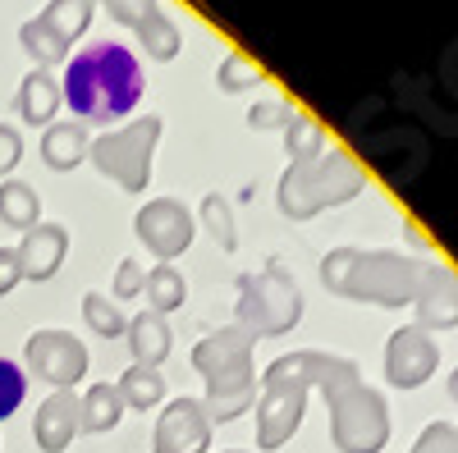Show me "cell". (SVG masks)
Returning a JSON list of instances; mask_svg holds the SVG:
<instances>
[{
    "label": "cell",
    "mask_w": 458,
    "mask_h": 453,
    "mask_svg": "<svg viewBox=\"0 0 458 453\" xmlns=\"http://www.w3.org/2000/svg\"><path fill=\"white\" fill-rule=\"evenodd\" d=\"M271 366L302 381L308 390L326 394L330 440L339 453H380L390 444V407L380 398V390L362 381L358 362L339 357V353H321V348H302V353L276 357Z\"/></svg>",
    "instance_id": "cell-1"
},
{
    "label": "cell",
    "mask_w": 458,
    "mask_h": 453,
    "mask_svg": "<svg viewBox=\"0 0 458 453\" xmlns=\"http://www.w3.org/2000/svg\"><path fill=\"white\" fill-rule=\"evenodd\" d=\"M60 96L79 124H114L142 101V64L124 42H92L69 60Z\"/></svg>",
    "instance_id": "cell-2"
},
{
    "label": "cell",
    "mask_w": 458,
    "mask_h": 453,
    "mask_svg": "<svg viewBox=\"0 0 458 453\" xmlns=\"http://www.w3.org/2000/svg\"><path fill=\"white\" fill-rule=\"evenodd\" d=\"M431 261H417L390 247H330L321 256V284L339 298L353 302H376V307H412L417 293H422Z\"/></svg>",
    "instance_id": "cell-3"
},
{
    "label": "cell",
    "mask_w": 458,
    "mask_h": 453,
    "mask_svg": "<svg viewBox=\"0 0 458 453\" xmlns=\"http://www.w3.org/2000/svg\"><path fill=\"white\" fill-rule=\"evenodd\" d=\"M193 371L207 381V417L216 422H234L257 403V371H252V339L239 325H225L207 334L193 348Z\"/></svg>",
    "instance_id": "cell-4"
},
{
    "label": "cell",
    "mask_w": 458,
    "mask_h": 453,
    "mask_svg": "<svg viewBox=\"0 0 458 453\" xmlns=\"http://www.w3.org/2000/svg\"><path fill=\"white\" fill-rule=\"evenodd\" d=\"M367 188V174L362 165L349 156L344 147H326L317 161H302V165H289L280 174V188H276V202L289 220H312L330 206H344L353 202Z\"/></svg>",
    "instance_id": "cell-5"
},
{
    "label": "cell",
    "mask_w": 458,
    "mask_h": 453,
    "mask_svg": "<svg viewBox=\"0 0 458 453\" xmlns=\"http://www.w3.org/2000/svg\"><path fill=\"white\" fill-rule=\"evenodd\" d=\"M302 321V289L284 266H266L261 275H243L239 280V307H234V325L252 339H276L289 334Z\"/></svg>",
    "instance_id": "cell-6"
},
{
    "label": "cell",
    "mask_w": 458,
    "mask_h": 453,
    "mask_svg": "<svg viewBox=\"0 0 458 453\" xmlns=\"http://www.w3.org/2000/svg\"><path fill=\"white\" fill-rule=\"evenodd\" d=\"M157 138H161V115H142L114 133H101L92 147H88V161L124 188V193H142L151 183V151H157Z\"/></svg>",
    "instance_id": "cell-7"
},
{
    "label": "cell",
    "mask_w": 458,
    "mask_h": 453,
    "mask_svg": "<svg viewBox=\"0 0 458 453\" xmlns=\"http://www.w3.org/2000/svg\"><path fill=\"white\" fill-rule=\"evenodd\" d=\"M88 23H92V0H51L42 14L19 28V46L32 55L37 69L64 64L73 51V37H83Z\"/></svg>",
    "instance_id": "cell-8"
},
{
    "label": "cell",
    "mask_w": 458,
    "mask_h": 453,
    "mask_svg": "<svg viewBox=\"0 0 458 453\" xmlns=\"http://www.w3.org/2000/svg\"><path fill=\"white\" fill-rule=\"evenodd\" d=\"M257 449H284L293 440V431L302 426V412H308V385L293 381V375L266 366L261 371V394H257Z\"/></svg>",
    "instance_id": "cell-9"
},
{
    "label": "cell",
    "mask_w": 458,
    "mask_h": 453,
    "mask_svg": "<svg viewBox=\"0 0 458 453\" xmlns=\"http://www.w3.org/2000/svg\"><path fill=\"white\" fill-rule=\"evenodd\" d=\"M23 357H28V371L37 381H47L55 390H73L88 375V348H83V339L69 334V330H37L28 339Z\"/></svg>",
    "instance_id": "cell-10"
},
{
    "label": "cell",
    "mask_w": 458,
    "mask_h": 453,
    "mask_svg": "<svg viewBox=\"0 0 458 453\" xmlns=\"http://www.w3.org/2000/svg\"><path fill=\"white\" fill-rule=\"evenodd\" d=\"M133 230H138V239L147 243V252L157 256V261H174L179 252H188V243H193L198 220L188 215L183 202H174V197H157V202H147V206L138 211Z\"/></svg>",
    "instance_id": "cell-11"
},
{
    "label": "cell",
    "mask_w": 458,
    "mask_h": 453,
    "mask_svg": "<svg viewBox=\"0 0 458 453\" xmlns=\"http://www.w3.org/2000/svg\"><path fill=\"white\" fill-rule=\"evenodd\" d=\"M436 366H440V348H436V339L427 330L403 325V330L390 334V344H386V381L394 390L427 385L436 375Z\"/></svg>",
    "instance_id": "cell-12"
},
{
    "label": "cell",
    "mask_w": 458,
    "mask_h": 453,
    "mask_svg": "<svg viewBox=\"0 0 458 453\" xmlns=\"http://www.w3.org/2000/svg\"><path fill=\"white\" fill-rule=\"evenodd\" d=\"M211 449V417L202 398H174L161 407L151 453H207Z\"/></svg>",
    "instance_id": "cell-13"
},
{
    "label": "cell",
    "mask_w": 458,
    "mask_h": 453,
    "mask_svg": "<svg viewBox=\"0 0 458 453\" xmlns=\"http://www.w3.org/2000/svg\"><path fill=\"white\" fill-rule=\"evenodd\" d=\"M101 5H106V14L114 23H124V28L138 32V42H142V51L151 60H174L179 55V46H183L179 28L161 14L157 0H101Z\"/></svg>",
    "instance_id": "cell-14"
},
{
    "label": "cell",
    "mask_w": 458,
    "mask_h": 453,
    "mask_svg": "<svg viewBox=\"0 0 458 453\" xmlns=\"http://www.w3.org/2000/svg\"><path fill=\"white\" fill-rule=\"evenodd\" d=\"M79 431H83V407L73 390H55L32 417V440L42 453H64Z\"/></svg>",
    "instance_id": "cell-15"
},
{
    "label": "cell",
    "mask_w": 458,
    "mask_h": 453,
    "mask_svg": "<svg viewBox=\"0 0 458 453\" xmlns=\"http://www.w3.org/2000/svg\"><path fill=\"white\" fill-rule=\"evenodd\" d=\"M417 312V330H454L458 325V275L440 261L427 266V280H422V293L412 302Z\"/></svg>",
    "instance_id": "cell-16"
},
{
    "label": "cell",
    "mask_w": 458,
    "mask_h": 453,
    "mask_svg": "<svg viewBox=\"0 0 458 453\" xmlns=\"http://www.w3.org/2000/svg\"><path fill=\"white\" fill-rule=\"evenodd\" d=\"M14 252H19L23 280H51L60 271L64 252H69V230L64 224H32Z\"/></svg>",
    "instance_id": "cell-17"
},
{
    "label": "cell",
    "mask_w": 458,
    "mask_h": 453,
    "mask_svg": "<svg viewBox=\"0 0 458 453\" xmlns=\"http://www.w3.org/2000/svg\"><path fill=\"white\" fill-rule=\"evenodd\" d=\"M124 339H129L133 366H151V371H157V366L170 357V325H165V316H157V312L133 316L129 330H124Z\"/></svg>",
    "instance_id": "cell-18"
},
{
    "label": "cell",
    "mask_w": 458,
    "mask_h": 453,
    "mask_svg": "<svg viewBox=\"0 0 458 453\" xmlns=\"http://www.w3.org/2000/svg\"><path fill=\"white\" fill-rule=\"evenodd\" d=\"M88 147H92V138H88V129L79 120L47 124V133H42V161L51 170H73L79 161H88Z\"/></svg>",
    "instance_id": "cell-19"
},
{
    "label": "cell",
    "mask_w": 458,
    "mask_h": 453,
    "mask_svg": "<svg viewBox=\"0 0 458 453\" xmlns=\"http://www.w3.org/2000/svg\"><path fill=\"white\" fill-rule=\"evenodd\" d=\"M60 83L51 79L47 69H32L28 79H23V88H19V115H23V124H51L55 120V110H60Z\"/></svg>",
    "instance_id": "cell-20"
},
{
    "label": "cell",
    "mask_w": 458,
    "mask_h": 453,
    "mask_svg": "<svg viewBox=\"0 0 458 453\" xmlns=\"http://www.w3.org/2000/svg\"><path fill=\"white\" fill-rule=\"evenodd\" d=\"M0 224L28 234L32 224H42V202H37V188L23 179H5L0 183Z\"/></svg>",
    "instance_id": "cell-21"
},
{
    "label": "cell",
    "mask_w": 458,
    "mask_h": 453,
    "mask_svg": "<svg viewBox=\"0 0 458 453\" xmlns=\"http://www.w3.org/2000/svg\"><path fill=\"white\" fill-rule=\"evenodd\" d=\"M79 407H83V431L88 435H106V431H114L120 426V417H124V398H120V390H114L110 381L106 385H92L83 398H79Z\"/></svg>",
    "instance_id": "cell-22"
},
{
    "label": "cell",
    "mask_w": 458,
    "mask_h": 453,
    "mask_svg": "<svg viewBox=\"0 0 458 453\" xmlns=\"http://www.w3.org/2000/svg\"><path fill=\"white\" fill-rule=\"evenodd\" d=\"M142 293H147V312L170 316V312H179V307H183L188 284H183V275L170 266V261H161L157 271H147V284H142Z\"/></svg>",
    "instance_id": "cell-23"
},
{
    "label": "cell",
    "mask_w": 458,
    "mask_h": 453,
    "mask_svg": "<svg viewBox=\"0 0 458 453\" xmlns=\"http://www.w3.org/2000/svg\"><path fill=\"white\" fill-rule=\"evenodd\" d=\"M120 398H124V407H133V412H147V407H161V398H165V375L161 371H151V366H129L124 375H120Z\"/></svg>",
    "instance_id": "cell-24"
},
{
    "label": "cell",
    "mask_w": 458,
    "mask_h": 453,
    "mask_svg": "<svg viewBox=\"0 0 458 453\" xmlns=\"http://www.w3.org/2000/svg\"><path fill=\"white\" fill-rule=\"evenodd\" d=\"M284 147H289V165H302V161H317L330 142H326L321 120H312V115H302V110H293V120L284 124Z\"/></svg>",
    "instance_id": "cell-25"
},
{
    "label": "cell",
    "mask_w": 458,
    "mask_h": 453,
    "mask_svg": "<svg viewBox=\"0 0 458 453\" xmlns=\"http://www.w3.org/2000/svg\"><path fill=\"white\" fill-rule=\"evenodd\" d=\"M202 224H207V234H211L225 252L239 247V224H234V206H229V197L207 193V197H202Z\"/></svg>",
    "instance_id": "cell-26"
},
{
    "label": "cell",
    "mask_w": 458,
    "mask_h": 453,
    "mask_svg": "<svg viewBox=\"0 0 458 453\" xmlns=\"http://www.w3.org/2000/svg\"><path fill=\"white\" fill-rule=\"evenodd\" d=\"M83 321H88L92 334H101V339H120V334L129 330V316L120 312V302L106 298V293H88V298H83Z\"/></svg>",
    "instance_id": "cell-27"
},
{
    "label": "cell",
    "mask_w": 458,
    "mask_h": 453,
    "mask_svg": "<svg viewBox=\"0 0 458 453\" xmlns=\"http://www.w3.org/2000/svg\"><path fill=\"white\" fill-rule=\"evenodd\" d=\"M266 79L261 73V64L257 60H248V55H225L220 60V69H216V83H220V92H248V88H257Z\"/></svg>",
    "instance_id": "cell-28"
},
{
    "label": "cell",
    "mask_w": 458,
    "mask_h": 453,
    "mask_svg": "<svg viewBox=\"0 0 458 453\" xmlns=\"http://www.w3.org/2000/svg\"><path fill=\"white\" fill-rule=\"evenodd\" d=\"M23 394H28V375H23V366L10 362V357H0V422L14 417L19 403H23Z\"/></svg>",
    "instance_id": "cell-29"
},
{
    "label": "cell",
    "mask_w": 458,
    "mask_h": 453,
    "mask_svg": "<svg viewBox=\"0 0 458 453\" xmlns=\"http://www.w3.org/2000/svg\"><path fill=\"white\" fill-rule=\"evenodd\" d=\"M412 453H458V426H449V422H431L422 435H417Z\"/></svg>",
    "instance_id": "cell-30"
},
{
    "label": "cell",
    "mask_w": 458,
    "mask_h": 453,
    "mask_svg": "<svg viewBox=\"0 0 458 453\" xmlns=\"http://www.w3.org/2000/svg\"><path fill=\"white\" fill-rule=\"evenodd\" d=\"M289 120H293V105H284V101H261V105L248 110L252 129H284Z\"/></svg>",
    "instance_id": "cell-31"
},
{
    "label": "cell",
    "mask_w": 458,
    "mask_h": 453,
    "mask_svg": "<svg viewBox=\"0 0 458 453\" xmlns=\"http://www.w3.org/2000/svg\"><path fill=\"white\" fill-rule=\"evenodd\" d=\"M147 284V271L138 261H120V271H114V298H138Z\"/></svg>",
    "instance_id": "cell-32"
},
{
    "label": "cell",
    "mask_w": 458,
    "mask_h": 453,
    "mask_svg": "<svg viewBox=\"0 0 458 453\" xmlns=\"http://www.w3.org/2000/svg\"><path fill=\"white\" fill-rule=\"evenodd\" d=\"M19 161H23V138H19V129L0 124V174H10Z\"/></svg>",
    "instance_id": "cell-33"
},
{
    "label": "cell",
    "mask_w": 458,
    "mask_h": 453,
    "mask_svg": "<svg viewBox=\"0 0 458 453\" xmlns=\"http://www.w3.org/2000/svg\"><path fill=\"white\" fill-rule=\"evenodd\" d=\"M19 280H23V271H19V252H14V247H0V298H5Z\"/></svg>",
    "instance_id": "cell-34"
},
{
    "label": "cell",
    "mask_w": 458,
    "mask_h": 453,
    "mask_svg": "<svg viewBox=\"0 0 458 453\" xmlns=\"http://www.w3.org/2000/svg\"><path fill=\"white\" fill-rule=\"evenodd\" d=\"M445 88H449V92L458 96V46H454V51L445 55Z\"/></svg>",
    "instance_id": "cell-35"
},
{
    "label": "cell",
    "mask_w": 458,
    "mask_h": 453,
    "mask_svg": "<svg viewBox=\"0 0 458 453\" xmlns=\"http://www.w3.org/2000/svg\"><path fill=\"white\" fill-rule=\"evenodd\" d=\"M449 398L458 403V371H449Z\"/></svg>",
    "instance_id": "cell-36"
},
{
    "label": "cell",
    "mask_w": 458,
    "mask_h": 453,
    "mask_svg": "<svg viewBox=\"0 0 458 453\" xmlns=\"http://www.w3.org/2000/svg\"><path fill=\"white\" fill-rule=\"evenodd\" d=\"M225 453H243V449H225Z\"/></svg>",
    "instance_id": "cell-37"
}]
</instances>
